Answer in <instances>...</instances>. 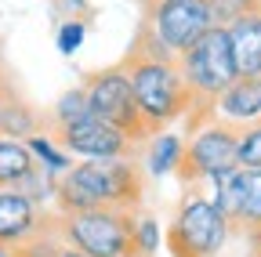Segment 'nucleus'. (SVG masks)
I'll return each instance as SVG.
<instances>
[{"mask_svg": "<svg viewBox=\"0 0 261 257\" xmlns=\"http://www.w3.org/2000/svg\"><path fill=\"white\" fill-rule=\"evenodd\" d=\"M160 246V224L152 214H135V257H152Z\"/></svg>", "mask_w": 261, "mask_h": 257, "instance_id": "nucleus-18", "label": "nucleus"}, {"mask_svg": "<svg viewBox=\"0 0 261 257\" xmlns=\"http://www.w3.org/2000/svg\"><path fill=\"white\" fill-rule=\"evenodd\" d=\"M145 196V167L138 156L123 159H76L58 178L55 207L58 214L98 210V207H120L138 210Z\"/></svg>", "mask_w": 261, "mask_h": 257, "instance_id": "nucleus-2", "label": "nucleus"}, {"mask_svg": "<svg viewBox=\"0 0 261 257\" xmlns=\"http://www.w3.org/2000/svg\"><path fill=\"white\" fill-rule=\"evenodd\" d=\"M55 188H58V178H55V174H47V170H40V167H33V170L15 185V192L29 196L33 203H40V207H44L47 199L55 203Z\"/></svg>", "mask_w": 261, "mask_h": 257, "instance_id": "nucleus-17", "label": "nucleus"}, {"mask_svg": "<svg viewBox=\"0 0 261 257\" xmlns=\"http://www.w3.org/2000/svg\"><path fill=\"white\" fill-rule=\"evenodd\" d=\"M228 29V44H232L236 73L240 76H261V4L240 15Z\"/></svg>", "mask_w": 261, "mask_h": 257, "instance_id": "nucleus-12", "label": "nucleus"}, {"mask_svg": "<svg viewBox=\"0 0 261 257\" xmlns=\"http://www.w3.org/2000/svg\"><path fill=\"white\" fill-rule=\"evenodd\" d=\"M0 76H4V62H0Z\"/></svg>", "mask_w": 261, "mask_h": 257, "instance_id": "nucleus-27", "label": "nucleus"}, {"mask_svg": "<svg viewBox=\"0 0 261 257\" xmlns=\"http://www.w3.org/2000/svg\"><path fill=\"white\" fill-rule=\"evenodd\" d=\"M25 145H29L33 159H37V167H40V170H47V174H55V178H62L65 170L76 163V159L65 152L51 134H40V131H37V134H29V138H25Z\"/></svg>", "mask_w": 261, "mask_h": 257, "instance_id": "nucleus-15", "label": "nucleus"}, {"mask_svg": "<svg viewBox=\"0 0 261 257\" xmlns=\"http://www.w3.org/2000/svg\"><path fill=\"white\" fill-rule=\"evenodd\" d=\"M47 217L51 214L29 196H22L15 188H0V243L4 246H18L29 236H37L47 224Z\"/></svg>", "mask_w": 261, "mask_h": 257, "instance_id": "nucleus-10", "label": "nucleus"}, {"mask_svg": "<svg viewBox=\"0 0 261 257\" xmlns=\"http://www.w3.org/2000/svg\"><path fill=\"white\" fill-rule=\"evenodd\" d=\"M55 141L73 159H123V156L142 159V149H145V145H135L123 131H116L113 123H106L94 112L55 123Z\"/></svg>", "mask_w": 261, "mask_h": 257, "instance_id": "nucleus-9", "label": "nucleus"}, {"mask_svg": "<svg viewBox=\"0 0 261 257\" xmlns=\"http://www.w3.org/2000/svg\"><path fill=\"white\" fill-rule=\"evenodd\" d=\"M84 112H91L84 87H69V91L55 102V112H51V116H55V123H65V120H76V116H84Z\"/></svg>", "mask_w": 261, "mask_h": 257, "instance_id": "nucleus-19", "label": "nucleus"}, {"mask_svg": "<svg viewBox=\"0 0 261 257\" xmlns=\"http://www.w3.org/2000/svg\"><path fill=\"white\" fill-rule=\"evenodd\" d=\"M138 25L171 58H178L214 25V18L207 0H156V4L142 8Z\"/></svg>", "mask_w": 261, "mask_h": 257, "instance_id": "nucleus-8", "label": "nucleus"}, {"mask_svg": "<svg viewBox=\"0 0 261 257\" xmlns=\"http://www.w3.org/2000/svg\"><path fill=\"white\" fill-rule=\"evenodd\" d=\"M214 116L232 127L257 123L261 120V76H236L214 102Z\"/></svg>", "mask_w": 261, "mask_h": 257, "instance_id": "nucleus-11", "label": "nucleus"}, {"mask_svg": "<svg viewBox=\"0 0 261 257\" xmlns=\"http://www.w3.org/2000/svg\"><path fill=\"white\" fill-rule=\"evenodd\" d=\"M181 149H185V138L174 134V131H160L145 141V159L142 167L149 170V178H167L174 174L178 159H181Z\"/></svg>", "mask_w": 261, "mask_h": 257, "instance_id": "nucleus-13", "label": "nucleus"}, {"mask_svg": "<svg viewBox=\"0 0 261 257\" xmlns=\"http://www.w3.org/2000/svg\"><path fill=\"white\" fill-rule=\"evenodd\" d=\"M236 141H240V127L225 123L218 116H211L207 123H200L196 131H189L181 159H178V181L189 185H207L211 178L225 174L236 167Z\"/></svg>", "mask_w": 261, "mask_h": 257, "instance_id": "nucleus-6", "label": "nucleus"}, {"mask_svg": "<svg viewBox=\"0 0 261 257\" xmlns=\"http://www.w3.org/2000/svg\"><path fill=\"white\" fill-rule=\"evenodd\" d=\"M135 214L120 207H98L76 214H55L65 246L84 257H135Z\"/></svg>", "mask_w": 261, "mask_h": 257, "instance_id": "nucleus-5", "label": "nucleus"}, {"mask_svg": "<svg viewBox=\"0 0 261 257\" xmlns=\"http://www.w3.org/2000/svg\"><path fill=\"white\" fill-rule=\"evenodd\" d=\"M174 66H178L185 94H189L185 127L196 131L200 123H207L214 116V102L221 98V91L240 76L236 73V58H232V44H228V29L211 25L189 51H181L174 58Z\"/></svg>", "mask_w": 261, "mask_h": 257, "instance_id": "nucleus-3", "label": "nucleus"}, {"mask_svg": "<svg viewBox=\"0 0 261 257\" xmlns=\"http://www.w3.org/2000/svg\"><path fill=\"white\" fill-rule=\"evenodd\" d=\"M15 94H18V87L11 83V76L4 73V76H0V116H4V105L15 98Z\"/></svg>", "mask_w": 261, "mask_h": 257, "instance_id": "nucleus-22", "label": "nucleus"}, {"mask_svg": "<svg viewBox=\"0 0 261 257\" xmlns=\"http://www.w3.org/2000/svg\"><path fill=\"white\" fill-rule=\"evenodd\" d=\"M73 4H76V8H84V0H73Z\"/></svg>", "mask_w": 261, "mask_h": 257, "instance_id": "nucleus-26", "label": "nucleus"}, {"mask_svg": "<svg viewBox=\"0 0 261 257\" xmlns=\"http://www.w3.org/2000/svg\"><path fill=\"white\" fill-rule=\"evenodd\" d=\"M33 167H37V159H33L29 145L0 134V188H15Z\"/></svg>", "mask_w": 261, "mask_h": 257, "instance_id": "nucleus-14", "label": "nucleus"}, {"mask_svg": "<svg viewBox=\"0 0 261 257\" xmlns=\"http://www.w3.org/2000/svg\"><path fill=\"white\" fill-rule=\"evenodd\" d=\"M0 257H18V253H15V246H4V243H0Z\"/></svg>", "mask_w": 261, "mask_h": 257, "instance_id": "nucleus-24", "label": "nucleus"}, {"mask_svg": "<svg viewBox=\"0 0 261 257\" xmlns=\"http://www.w3.org/2000/svg\"><path fill=\"white\" fill-rule=\"evenodd\" d=\"M120 69L135 91V102L145 116V123L152 127V134L167 131L171 123L185 120L189 112V94L181 83V73L174 66V58L163 51L145 29L138 25L135 37H130V47L120 58Z\"/></svg>", "mask_w": 261, "mask_h": 257, "instance_id": "nucleus-1", "label": "nucleus"}, {"mask_svg": "<svg viewBox=\"0 0 261 257\" xmlns=\"http://www.w3.org/2000/svg\"><path fill=\"white\" fill-rule=\"evenodd\" d=\"M228 236H232V221L221 214L211 192H203L200 185H189L167 229L171 257H218Z\"/></svg>", "mask_w": 261, "mask_h": 257, "instance_id": "nucleus-4", "label": "nucleus"}, {"mask_svg": "<svg viewBox=\"0 0 261 257\" xmlns=\"http://www.w3.org/2000/svg\"><path fill=\"white\" fill-rule=\"evenodd\" d=\"M138 4H142V8H149V4H156V0H138Z\"/></svg>", "mask_w": 261, "mask_h": 257, "instance_id": "nucleus-25", "label": "nucleus"}, {"mask_svg": "<svg viewBox=\"0 0 261 257\" xmlns=\"http://www.w3.org/2000/svg\"><path fill=\"white\" fill-rule=\"evenodd\" d=\"M257 232H261V229H257Z\"/></svg>", "mask_w": 261, "mask_h": 257, "instance_id": "nucleus-28", "label": "nucleus"}, {"mask_svg": "<svg viewBox=\"0 0 261 257\" xmlns=\"http://www.w3.org/2000/svg\"><path fill=\"white\" fill-rule=\"evenodd\" d=\"M84 37H87V25H84V22H76V18H73V22H62V25H58V37H55V47H58L62 54H73V51L84 44Z\"/></svg>", "mask_w": 261, "mask_h": 257, "instance_id": "nucleus-21", "label": "nucleus"}, {"mask_svg": "<svg viewBox=\"0 0 261 257\" xmlns=\"http://www.w3.org/2000/svg\"><path fill=\"white\" fill-rule=\"evenodd\" d=\"M55 257H84V253H80V250H73V246H62Z\"/></svg>", "mask_w": 261, "mask_h": 257, "instance_id": "nucleus-23", "label": "nucleus"}, {"mask_svg": "<svg viewBox=\"0 0 261 257\" xmlns=\"http://www.w3.org/2000/svg\"><path fill=\"white\" fill-rule=\"evenodd\" d=\"M84 94H87V105L94 116H102L106 123H113L116 131H123L135 145H145L152 138V127L145 123L138 102H135V91H130L127 76L120 66H109V69H94L80 80Z\"/></svg>", "mask_w": 261, "mask_h": 257, "instance_id": "nucleus-7", "label": "nucleus"}, {"mask_svg": "<svg viewBox=\"0 0 261 257\" xmlns=\"http://www.w3.org/2000/svg\"><path fill=\"white\" fill-rule=\"evenodd\" d=\"M236 167L243 170H261V120L240 127V141H236Z\"/></svg>", "mask_w": 261, "mask_h": 257, "instance_id": "nucleus-16", "label": "nucleus"}, {"mask_svg": "<svg viewBox=\"0 0 261 257\" xmlns=\"http://www.w3.org/2000/svg\"><path fill=\"white\" fill-rule=\"evenodd\" d=\"M207 4H211L214 25H232L240 15H247L250 8H257L261 0H207Z\"/></svg>", "mask_w": 261, "mask_h": 257, "instance_id": "nucleus-20", "label": "nucleus"}]
</instances>
